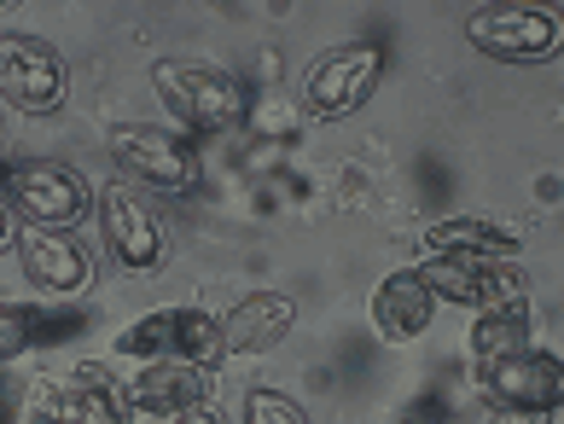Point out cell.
Returning <instances> with one entry per match:
<instances>
[{
    "label": "cell",
    "instance_id": "1",
    "mask_svg": "<svg viewBox=\"0 0 564 424\" xmlns=\"http://www.w3.org/2000/svg\"><path fill=\"white\" fill-rule=\"evenodd\" d=\"M152 94L163 99V111L186 129L227 134L245 129L250 117V81L227 76L216 65H193V58H158L152 65Z\"/></svg>",
    "mask_w": 564,
    "mask_h": 424
},
{
    "label": "cell",
    "instance_id": "2",
    "mask_svg": "<svg viewBox=\"0 0 564 424\" xmlns=\"http://www.w3.org/2000/svg\"><path fill=\"white\" fill-rule=\"evenodd\" d=\"M111 360H134V367H158V360H186V367L210 372L221 360V314L204 308H152L134 326L117 331Z\"/></svg>",
    "mask_w": 564,
    "mask_h": 424
},
{
    "label": "cell",
    "instance_id": "3",
    "mask_svg": "<svg viewBox=\"0 0 564 424\" xmlns=\"http://www.w3.org/2000/svg\"><path fill=\"white\" fill-rule=\"evenodd\" d=\"M7 204L18 209V221L47 227V232H70L88 221L94 193L70 163L58 157H12L7 163Z\"/></svg>",
    "mask_w": 564,
    "mask_h": 424
},
{
    "label": "cell",
    "instance_id": "4",
    "mask_svg": "<svg viewBox=\"0 0 564 424\" xmlns=\"http://www.w3.org/2000/svg\"><path fill=\"white\" fill-rule=\"evenodd\" d=\"M0 94L24 117H58L70 99L65 53L30 30H0Z\"/></svg>",
    "mask_w": 564,
    "mask_h": 424
},
{
    "label": "cell",
    "instance_id": "5",
    "mask_svg": "<svg viewBox=\"0 0 564 424\" xmlns=\"http://www.w3.org/2000/svg\"><path fill=\"white\" fill-rule=\"evenodd\" d=\"M111 157L122 175L145 181L152 193H193L198 186V145L175 129H152V122H117L106 134Z\"/></svg>",
    "mask_w": 564,
    "mask_h": 424
},
{
    "label": "cell",
    "instance_id": "6",
    "mask_svg": "<svg viewBox=\"0 0 564 424\" xmlns=\"http://www.w3.org/2000/svg\"><path fill=\"white\" fill-rule=\"evenodd\" d=\"M466 41L495 65H547L564 53V24L547 7H484L471 12Z\"/></svg>",
    "mask_w": 564,
    "mask_h": 424
},
{
    "label": "cell",
    "instance_id": "7",
    "mask_svg": "<svg viewBox=\"0 0 564 424\" xmlns=\"http://www.w3.org/2000/svg\"><path fill=\"white\" fill-rule=\"evenodd\" d=\"M379 76H384V47L379 41H349V47H332V53L315 58V70H308V81H303V99L321 122H344L372 99Z\"/></svg>",
    "mask_w": 564,
    "mask_h": 424
},
{
    "label": "cell",
    "instance_id": "8",
    "mask_svg": "<svg viewBox=\"0 0 564 424\" xmlns=\"http://www.w3.org/2000/svg\"><path fill=\"white\" fill-rule=\"evenodd\" d=\"M99 227H106V250L122 273H152L163 268V227L152 216L145 193H134L129 181H111L99 193Z\"/></svg>",
    "mask_w": 564,
    "mask_h": 424
},
{
    "label": "cell",
    "instance_id": "9",
    "mask_svg": "<svg viewBox=\"0 0 564 424\" xmlns=\"http://www.w3.org/2000/svg\"><path fill=\"white\" fill-rule=\"evenodd\" d=\"M425 285L436 291V303H454V308H471L484 314L495 303H512V296H524V268L512 262H454V257H425L420 262Z\"/></svg>",
    "mask_w": 564,
    "mask_h": 424
},
{
    "label": "cell",
    "instance_id": "10",
    "mask_svg": "<svg viewBox=\"0 0 564 424\" xmlns=\"http://www.w3.org/2000/svg\"><path fill=\"white\" fill-rule=\"evenodd\" d=\"M24 280L41 291V296H82L94 285V262L70 232H47V227H18V244H12Z\"/></svg>",
    "mask_w": 564,
    "mask_h": 424
},
{
    "label": "cell",
    "instance_id": "11",
    "mask_svg": "<svg viewBox=\"0 0 564 424\" xmlns=\"http://www.w3.org/2000/svg\"><path fill=\"white\" fill-rule=\"evenodd\" d=\"M484 395L495 407H524V413H553L564 407V355L553 349H524L512 360L484 372Z\"/></svg>",
    "mask_w": 564,
    "mask_h": 424
},
{
    "label": "cell",
    "instance_id": "12",
    "mask_svg": "<svg viewBox=\"0 0 564 424\" xmlns=\"http://www.w3.org/2000/svg\"><path fill=\"white\" fill-rule=\"evenodd\" d=\"M291 326H297V303H291L285 291H250L221 314V360L280 349L291 337Z\"/></svg>",
    "mask_w": 564,
    "mask_h": 424
},
{
    "label": "cell",
    "instance_id": "13",
    "mask_svg": "<svg viewBox=\"0 0 564 424\" xmlns=\"http://www.w3.org/2000/svg\"><path fill=\"white\" fill-rule=\"evenodd\" d=\"M436 291L425 285L420 268H395L384 273L379 285H372V326H379V337H390V344H413V337H425L431 320H436Z\"/></svg>",
    "mask_w": 564,
    "mask_h": 424
},
{
    "label": "cell",
    "instance_id": "14",
    "mask_svg": "<svg viewBox=\"0 0 564 424\" xmlns=\"http://www.w3.org/2000/svg\"><path fill=\"white\" fill-rule=\"evenodd\" d=\"M425 257L454 262H518L524 257V232L500 227L489 216H443L425 227Z\"/></svg>",
    "mask_w": 564,
    "mask_h": 424
},
{
    "label": "cell",
    "instance_id": "15",
    "mask_svg": "<svg viewBox=\"0 0 564 424\" xmlns=\"http://www.w3.org/2000/svg\"><path fill=\"white\" fill-rule=\"evenodd\" d=\"M129 407H152V413H193V407H210V372L204 367H186V360H158V367H140L122 390Z\"/></svg>",
    "mask_w": 564,
    "mask_h": 424
},
{
    "label": "cell",
    "instance_id": "16",
    "mask_svg": "<svg viewBox=\"0 0 564 424\" xmlns=\"http://www.w3.org/2000/svg\"><path fill=\"white\" fill-rule=\"evenodd\" d=\"M530 296H512V303H495L484 308L471 320V360H477V372H489L500 367V360H512V355H524L530 349Z\"/></svg>",
    "mask_w": 564,
    "mask_h": 424
},
{
    "label": "cell",
    "instance_id": "17",
    "mask_svg": "<svg viewBox=\"0 0 564 424\" xmlns=\"http://www.w3.org/2000/svg\"><path fill=\"white\" fill-rule=\"evenodd\" d=\"M70 331H82V314H58L53 320V314H41L30 303H0V367L30 355V349H47Z\"/></svg>",
    "mask_w": 564,
    "mask_h": 424
},
{
    "label": "cell",
    "instance_id": "18",
    "mask_svg": "<svg viewBox=\"0 0 564 424\" xmlns=\"http://www.w3.org/2000/svg\"><path fill=\"white\" fill-rule=\"evenodd\" d=\"M245 424H308V413H303L285 390L257 384V390L245 395Z\"/></svg>",
    "mask_w": 564,
    "mask_h": 424
},
{
    "label": "cell",
    "instance_id": "19",
    "mask_svg": "<svg viewBox=\"0 0 564 424\" xmlns=\"http://www.w3.org/2000/svg\"><path fill=\"white\" fill-rule=\"evenodd\" d=\"M484 424H553V413H524V407H489Z\"/></svg>",
    "mask_w": 564,
    "mask_h": 424
},
{
    "label": "cell",
    "instance_id": "20",
    "mask_svg": "<svg viewBox=\"0 0 564 424\" xmlns=\"http://www.w3.org/2000/svg\"><path fill=\"white\" fill-rule=\"evenodd\" d=\"M18 227H24V221H18V209L0 198V250H12V244H18Z\"/></svg>",
    "mask_w": 564,
    "mask_h": 424
},
{
    "label": "cell",
    "instance_id": "21",
    "mask_svg": "<svg viewBox=\"0 0 564 424\" xmlns=\"http://www.w3.org/2000/svg\"><path fill=\"white\" fill-rule=\"evenodd\" d=\"M117 424H175V418L170 413H152V407H122Z\"/></svg>",
    "mask_w": 564,
    "mask_h": 424
},
{
    "label": "cell",
    "instance_id": "22",
    "mask_svg": "<svg viewBox=\"0 0 564 424\" xmlns=\"http://www.w3.org/2000/svg\"><path fill=\"white\" fill-rule=\"evenodd\" d=\"M175 424H221V418H216V413H210V407H193V413H181V418H175Z\"/></svg>",
    "mask_w": 564,
    "mask_h": 424
},
{
    "label": "cell",
    "instance_id": "23",
    "mask_svg": "<svg viewBox=\"0 0 564 424\" xmlns=\"http://www.w3.org/2000/svg\"><path fill=\"white\" fill-rule=\"evenodd\" d=\"M0 424H12V407H7V395H0Z\"/></svg>",
    "mask_w": 564,
    "mask_h": 424
},
{
    "label": "cell",
    "instance_id": "24",
    "mask_svg": "<svg viewBox=\"0 0 564 424\" xmlns=\"http://www.w3.org/2000/svg\"><path fill=\"white\" fill-rule=\"evenodd\" d=\"M0 145H7V129H0Z\"/></svg>",
    "mask_w": 564,
    "mask_h": 424
}]
</instances>
